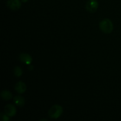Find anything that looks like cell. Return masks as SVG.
Here are the masks:
<instances>
[{
	"instance_id": "9",
	"label": "cell",
	"mask_w": 121,
	"mask_h": 121,
	"mask_svg": "<svg viewBox=\"0 0 121 121\" xmlns=\"http://www.w3.org/2000/svg\"><path fill=\"white\" fill-rule=\"evenodd\" d=\"M1 96L2 99L5 100H10L13 98V95H12L11 93L9 91H7V90H4V91L1 92Z\"/></svg>"
},
{
	"instance_id": "12",
	"label": "cell",
	"mask_w": 121,
	"mask_h": 121,
	"mask_svg": "<svg viewBox=\"0 0 121 121\" xmlns=\"http://www.w3.org/2000/svg\"><path fill=\"white\" fill-rule=\"evenodd\" d=\"M30 69L31 70H32L33 69V66H30Z\"/></svg>"
},
{
	"instance_id": "4",
	"label": "cell",
	"mask_w": 121,
	"mask_h": 121,
	"mask_svg": "<svg viewBox=\"0 0 121 121\" xmlns=\"http://www.w3.org/2000/svg\"><path fill=\"white\" fill-rule=\"evenodd\" d=\"M7 4L9 9L14 11L19 9L21 6V3L20 0H8Z\"/></svg>"
},
{
	"instance_id": "5",
	"label": "cell",
	"mask_w": 121,
	"mask_h": 121,
	"mask_svg": "<svg viewBox=\"0 0 121 121\" xmlns=\"http://www.w3.org/2000/svg\"><path fill=\"white\" fill-rule=\"evenodd\" d=\"M4 111L5 113L8 117H13L15 115V114H16L17 110L14 105H11V104H8V105H7L5 106Z\"/></svg>"
},
{
	"instance_id": "3",
	"label": "cell",
	"mask_w": 121,
	"mask_h": 121,
	"mask_svg": "<svg viewBox=\"0 0 121 121\" xmlns=\"http://www.w3.org/2000/svg\"><path fill=\"white\" fill-rule=\"evenodd\" d=\"M98 6L99 4L96 0H89L87 1L86 5V9H87V11L93 13L96 11Z\"/></svg>"
},
{
	"instance_id": "1",
	"label": "cell",
	"mask_w": 121,
	"mask_h": 121,
	"mask_svg": "<svg viewBox=\"0 0 121 121\" xmlns=\"http://www.w3.org/2000/svg\"><path fill=\"white\" fill-rule=\"evenodd\" d=\"M99 28L104 33L109 34L112 33L113 31V23L111 20L108 18H105L99 23Z\"/></svg>"
},
{
	"instance_id": "13",
	"label": "cell",
	"mask_w": 121,
	"mask_h": 121,
	"mask_svg": "<svg viewBox=\"0 0 121 121\" xmlns=\"http://www.w3.org/2000/svg\"><path fill=\"white\" fill-rule=\"evenodd\" d=\"M21 1H22L23 2H27V1H28V0H21Z\"/></svg>"
},
{
	"instance_id": "2",
	"label": "cell",
	"mask_w": 121,
	"mask_h": 121,
	"mask_svg": "<svg viewBox=\"0 0 121 121\" xmlns=\"http://www.w3.org/2000/svg\"><path fill=\"white\" fill-rule=\"evenodd\" d=\"M63 113V108L61 106L58 105L52 106L48 111V115L52 119H57Z\"/></svg>"
},
{
	"instance_id": "7",
	"label": "cell",
	"mask_w": 121,
	"mask_h": 121,
	"mask_svg": "<svg viewBox=\"0 0 121 121\" xmlns=\"http://www.w3.org/2000/svg\"><path fill=\"white\" fill-rule=\"evenodd\" d=\"M26 89H27V87H26V84L21 81L17 82L16 85H15V91L18 93H20V94L24 93L26 91Z\"/></svg>"
},
{
	"instance_id": "11",
	"label": "cell",
	"mask_w": 121,
	"mask_h": 121,
	"mask_svg": "<svg viewBox=\"0 0 121 121\" xmlns=\"http://www.w3.org/2000/svg\"><path fill=\"white\" fill-rule=\"evenodd\" d=\"M1 118L3 121H8L9 120V118L8 117V116L5 113H3V112L1 113Z\"/></svg>"
},
{
	"instance_id": "8",
	"label": "cell",
	"mask_w": 121,
	"mask_h": 121,
	"mask_svg": "<svg viewBox=\"0 0 121 121\" xmlns=\"http://www.w3.org/2000/svg\"><path fill=\"white\" fill-rule=\"evenodd\" d=\"M14 102L17 106L22 107L25 104V99L21 96H15L14 98Z\"/></svg>"
},
{
	"instance_id": "6",
	"label": "cell",
	"mask_w": 121,
	"mask_h": 121,
	"mask_svg": "<svg viewBox=\"0 0 121 121\" xmlns=\"http://www.w3.org/2000/svg\"><path fill=\"white\" fill-rule=\"evenodd\" d=\"M19 59L21 62L27 65H30L33 62V59L31 56L27 53H21L19 56Z\"/></svg>"
},
{
	"instance_id": "10",
	"label": "cell",
	"mask_w": 121,
	"mask_h": 121,
	"mask_svg": "<svg viewBox=\"0 0 121 121\" xmlns=\"http://www.w3.org/2000/svg\"><path fill=\"white\" fill-rule=\"evenodd\" d=\"M14 74L16 77H20L22 74V70L19 66H16L14 69Z\"/></svg>"
}]
</instances>
